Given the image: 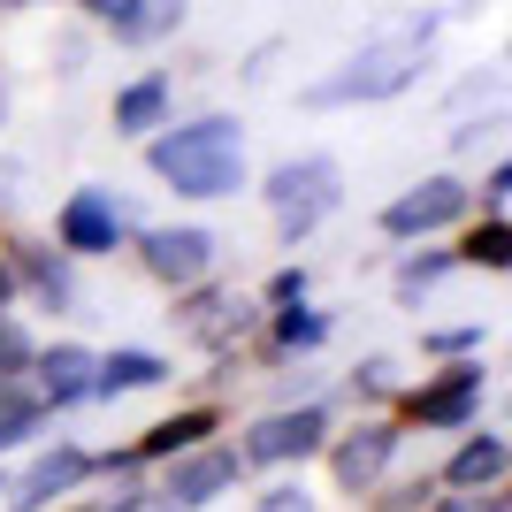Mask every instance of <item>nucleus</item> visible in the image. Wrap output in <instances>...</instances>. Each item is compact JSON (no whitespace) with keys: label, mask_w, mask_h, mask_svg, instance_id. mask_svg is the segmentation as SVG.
Returning a JSON list of instances; mask_svg holds the SVG:
<instances>
[{"label":"nucleus","mask_w":512,"mask_h":512,"mask_svg":"<svg viewBox=\"0 0 512 512\" xmlns=\"http://www.w3.org/2000/svg\"><path fill=\"white\" fill-rule=\"evenodd\" d=\"M260 512H314V505H306V490H268Z\"/></svg>","instance_id":"nucleus-24"},{"label":"nucleus","mask_w":512,"mask_h":512,"mask_svg":"<svg viewBox=\"0 0 512 512\" xmlns=\"http://www.w3.org/2000/svg\"><path fill=\"white\" fill-rule=\"evenodd\" d=\"M237 482V451H199V459H184L169 482V505H214V497Z\"/></svg>","instance_id":"nucleus-9"},{"label":"nucleus","mask_w":512,"mask_h":512,"mask_svg":"<svg viewBox=\"0 0 512 512\" xmlns=\"http://www.w3.org/2000/svg\"><path fill=\"white\" fill-rule=\"evenodd\" d=\"M413 69H421V31H406V39H383V46H367L360 62L344 69V77H329V85H314L321 107H337V100H390V92L406 85Z\"/></svg>","instance_id":"nucleus-2"},{"label":"nucleus","mask_w":512,"mask_h":512,"mask_svg":"<svg viewBox=\"0 0 512 512\" xmlns=\"http://www.w3.org/2000/svg\"><path fill=\"white\" fill-rule=\"evenodd\" d=\"M77 474H85V451H54V459H39V467H31V482L16 490V505H46V497L69 490Z\"/></svg>","instance_id":"nucleus-14"},{"label":"nucleus","mask_w":512,"mask_h":512,"mask_svg":"<svg viewBox=\"0 0 512 512\" xmlns=\"http://www.w3.org/2000/svg\"><path fill=\"white\" fill-rule=\"evenodd\" d=\"M23 360V337H16V329H8V321H0V375H8V367H16Z\"/></svg>","instance_id":"nucleus-26"},{"label":"nucleus","mask_w":512,"mask_h":512,"mask_svg":"<svg viewBox=\"0 0 512 512\" xmlns=\"http://www.w3.org/2000/svg\"><path fill=\"white\" fill-rule=\"evenodd\" d=\"M153 176H169L176 192H192V199L230 192V184H237V123L207 115V123L169 130V138L153 146Z\"/></svg>","instance_id":"nucleus-1"},{"label":"nucleus","mask_w":512,"mask_h":512,"mask_svg":"<svg viewBox=\"0 0 512 512\" xmlns=\"http://www.w3.org/2000/svg\"><path fill=\"white\" fill-rule=\"evenodd\" d=\"M505 474V436H474L459 459H451V490H490Z\"/></svg>","instance_id":"nucleus-12"},{"label":"nucleus","mask_w":512,"mask_h":512,"mask_svg":"<svg viewBox=\"0 0 512 512\" xmlns=\"http://www.w3.org/2000/svg\"><path fill=\"white\" fill-rule=\"evenodd\" d=\"M321 444V413H276V421H260L253 436H245V459H306V451Z\"/></svg>","instance_id":"nucleus-7"},{"label":"nucleus","mask_w":512,"mask_h":512,"mask_svg":"<svg viewBox=\"0 0 512 512\" xmlns=\"http://www.w3.org/2000/svg\"><path fill=\"white\" fill-rule=\"evenodd\" d=\"M436 512H497V497H482V490H459V497H444Z\"/></svg>","instance_id":"nucleus-25"},{"label":"nucleus","mask_w":512,"mask_h":512,"mask_svg":"<svg viewBox=\"0 0 512 512\" xmlns=\"http://www.w3.org/2000/svg\"><path fill=\"white\" fill-rule=\"evenodd\" d=\"M92 352H77V344H54V352H46L39 360V383H46V398H54V406H69V398H85L92 390Z\"/></svg>","instance_id":"nucleus-11"},{"label":"nucleus","mask_w":512,"mask_h":512,"mask_svg":"<svg viewBox=\"0 0 512 512\" xmlns=\"http://www.w3.org/2000/svg\"><path fill=\"white\" fill-rule=\"evenodd\" d=\"M474 398H482V367H451L436 390H421L413 398V421L421 428H444V421H467L474 413Z\"/></svg>","instance_id":"nucleus-8"},{"label":"nucleus","mask_w":512,"mask_h":512,"mask_svg":"<svg viewBox=\"0 0 512 512\" xmlns=\"http://www.w3.org/2000/svg\"><path fill=\"white\" fill-rule=\"evenodd\" d=\"M85 8H92V16H115V23H123L130 8H138V0H85Z\"/></svg>","instance_id":"nucleus-27"},{"label":"nucleus","mask_w":512,"mask_h":512,"mask_svg":"<svg viewBox=\"0 0 512 512\" xmlns=\"http://www.w3.org/2000/svg\"><path fill=\"white\" fill-rule=\"evenodd\" d=\"M467 260H482V268H505V260H512V230H505V222L474 230V237H467Z\"/></svg>","instance_id":"nucleus-19"},{"label":"nucleus","mask_w":512,"mask_h":512,"mask_svg":"<svg viewBox=\"0 0 512 512\" xmlns=\"http://www.w3.org/2000/svg\"><path fill=\"white\" fill-rule=\"evenodd\" d=\"M245 321H253V306H245V299H230V291H222V299H199L192 329H199V337H230V329H245Z\"/></svg>","instance_id":"nucleus-16"},{"label":"nucleus","mask_w":512,"mask_h":512,"mask_svg":"<svg viewBox=\"0 0 512 512\" xmlns=\"http://www.w3.org/2000/svg\"><path fill=\"white\" fill-rule=\"evenodd\" d=\"M436 276H444V253L413 260V268H406V299H413V291H428V283H436Z\"/></svg>","instance_id":"nucleus-22"},{"label":"nucleus","mask_w":512,"mask_h":512,"mask_svg":"<svg viewBox=\"0 0 512 512\" xmlns=\"http://www.w3.org/2000/svg\"><path fill=\"white\" fill-rule=\"evenodd\" d=\"M390 451H398V428H383V421L352 428V436L337 444V482H344V490H367V482L390 467Z\"/></svg>","instance_id":"nucleus-6"},{"label":"nucleus","mask_w":512,"mask_h":512,"mask_svg":"<svg viewBox=\"0 0 512 512\" xmlns=\"http://www.w3.org/2000/svg\"><path fill=\"white\" fill-rule=\"evenodd\" d=\"M176 23V0H153V8H130L123 31H138V39H153V31H169Z\"/></svg>","instance_id":"nucleus-20"},{"label":"nucleus","mask_w":512,"mask_h":512,"mask_svg":"<svg viewBox=\"0 0 512 512\" xmlns=\"http://www.w3.org/2000/svg\"><path fill=\"white\" fill-rule=\"evenodd\" d=\"M169 367L153 360V352H115V360H100L92 367V390H146V383H161Z\"/></svg>","instance_id":"nucleus-13"},{"label":"nucleus","mask_w":512,"mask_h":512,"mask_svg":"<svg viewBox=\"0 0 512 512\" xmlns=\"http://www.w3.org/2000/svg\"><path fill=\"white\" fill-rule=\"evenodd\" d=\"M31 421H39V413H31V398H16V390H8V375H0V444H23V436H31Z\"/></svg>","instance_id":"nucleus-18"},{"label":"nucleus","mask_w":512,"mask_h":512,"mask_svg":"<svg viewBox=\"0 0 512 512\" xmlns=\"http://www.w3.org/2000/svg\"><path fill=\"white\" fill-rule=\"evenodd\" d=\"M169 512H176V505H169Z\"/></svg>","instance_id":"nucleus-29"},{"label":"nucleus","mask_w":512,"mask_h":512,"mask_svg":"<svg viewBox=\"0 0 512 512\" xmlns=\"http://www.w3.org/2000/svg\"><path fill=\"white\" fill-rule=\"evenodd\" d=\"M268 199H276V214H283V230H291V237L314 230L321 214L337 207V161H291V169H276Z\"/></svg>","instance_id":"nucleus-3"},{"label":"nucleus","mask_w":512,"mask_h":512,"mask_svg":"<svg viewBox=\"0 0 512 512\" xmlns=\"http://www.w3.org/2000/svg\"><path fill=\"white\" fill-rule=\"evenodd\" d=\"M161 107H169V85L146 77V85H130L123 100H115V130H153V123H161Z\"/></svg>","instance_id":"nucleus-15"},{"label":"nucleus","mask_w":512,"mask_h":512,"mask_svg":"<svg viewBox=\"0 0 512 512\" xmlns=\"http://www.w3.org/2000/svg\"><path fill=\"white\" fill-rule=\"evenodd\" d=\"M8 283H16V276H8V268H0V306H8Z\"/></svg>","instance_id":"nucleus-28"},{"label":"nucleus","mask_w":512,"mask_h":512,"mask_svg":"<svg viewBox=\"0 0 512 512\" xmlns=\"http://www.w3.org/2000/svg\"><path fill=\"white\" fill-rule=\"evenodd\" d=\"M31 276H39V291H46V299H69V276H62V268H54L46 253H31Z\"/></svg>","instance_id":"nucleus-21"},{"label":"nucleus","mask_w":512,"mask_h":512,"mask_svg":"<svg viewBox=\"0 0 512 512\" xmlns=\"http://www.w3.org/2000/svg\"><path fill=\"white\" fill-rule=\"evenodd\" d=\"M115 230H123V214L107 207L100 192H77L62 207V245H77V253H107L115 245Z\"/></svg>","instance_id":"nucleus-10"},{"label":"nucleus","mask_w":512,"mask_h":512,"mask_svg":"<svg viewBox=\"0 0 512 512\" xmlns=\"http://www.w3.org/2000/svg\"><path fill=\"white\" fill-rule=\"evenodd\" d=\"M207 428H214L207 413H176V421H161V428H153V436H146L138 451H153V459H161V451H184V444H199Z\"/></svg>","instance_id":"nucleus-17"},{"label":"nucleus","mask_w":512,"mask_h":512,"mask_svg":"<svg viewBox=\"0 0 512 512\" xmlns=\"http://www.w3.org/2000/svg\"><path fill=\"white\" fill-rule=\"evenodd\" d=\"M459 207H467V184L436 176V184H421V192L390 199V207H383V230H390V237H413V230H436V222H451Z\"/></svg>","instance_id":"nucleus-4"},{"label":"nucleus","mask_w":512,"mask_h":512,"mask_svg":"<svg viewBox=\"0 0 512 512\" xmlns=\"http://www.w3.org/2000/svg\"><path fill=\"white\" fill-rule=\"evenodd\" d=\"M314 337H321V321L291 306V314H283V344H314Z\"/></svg>","instance_id":"nucleus-23"},{"label":"nucleus","mask_w":512,"mask_h":512,"mask_svg":"<svg viewBox=\"0 0 512 512\" xmlns=\"http://www.w3.org/2000/svg\"><path fill=\"white\" fill-rule=\"evenodd\" d=\"M207 260H214L207 230H153L146 237V268L161 283H199V276H207Z\"/></svg>","instance_id":"nucleus-5"}]
</instances>
